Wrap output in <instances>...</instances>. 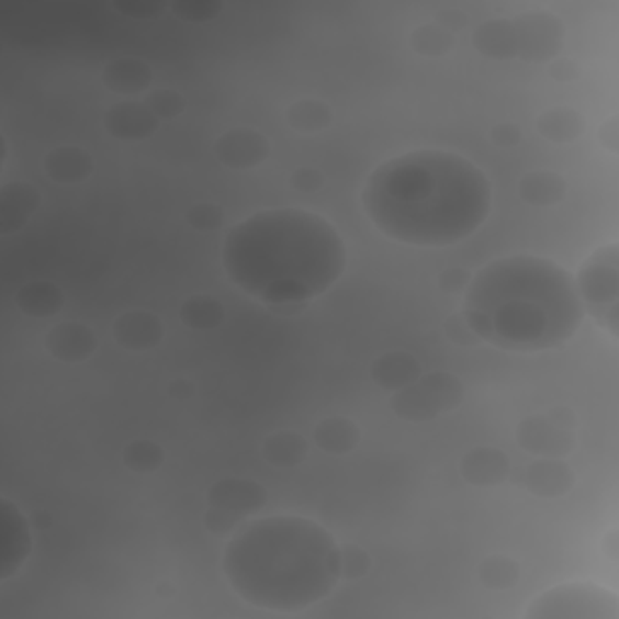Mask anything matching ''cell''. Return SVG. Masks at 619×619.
<instances>
[{
    "mask_svg": "<svg viewBox=\"0 0 619 619\" xmlns=\"http://www.w3.org/2000/svg\"><path fill=\"white\" fill-rule=\"evenodd\" d=\"M480 581L484 588L489 590H508L514 588L520 581V564L516 559L504 556V554H492L486 556L480 564Z\"/></svg>",
    "mask_w": 619,
    "mask_h": 619,
    "instance_id": "f546056e",
    "label": "cell"
},
{
    "mask_svg": "<svg viewBox=\"0 0 619 619\" xmlns=\"http://www.w3.org/2000/svg\"><path fill=\"white\" fill-rule=\"evenodd\" d=\"M194 392H196L194 383H192V380H187V378H175L172 383H170V387H168V395H170L172 399H177V402L192 399Z\"/></svg>",
    "mask_w": 619,
    "mask_h": 619,
    "instance_id": "ee69618b",
    "label": "cell"
},
{
    "mask_svg": "<svg viewBox=\"0 0 619 619\" xmlns=\"http://www.w3.org/2000/svg\"><path fill=\"white\" fill-rule=\"evenodd\" d=\"M534 128L550 143L566 146V143H574L583 136L586 122H583V114L576 112L574 106H552V110H547L538 116Z\"/></svg>",
    "mask_w": 619,
    "mask_h": 619,
    "instance_id": "d4e9b609",
    "label": "cell"
},
{
    "mask_svg": "<svg viewBox=\"0 0 619 619\" xmlns=\"http://www.w3.org/2000/svg\"><path fill=\"white\" fill-rule=\"evenodd\" d=\"M617 530H610L605 534V540H603V552L607 554V559H610V562H617Z\"/></svg>",
    "mask_w": 619,
    "mask_h": 619,
    "instance_id": "bcb514c9",
    "label": "cell"
},
{
    "mask_svg": "<svg viewBox=\"0 0 619 619\" xmlns=\"http://www.w3.org/2000/svg\"><path fill=\"white\" fill-rule=\"evenodd\" d=\"M114 10L128 20H150L168 13L170 5L150 3V0H128V3H114Z\"/></svg>",
    "mask_w": 619,
    "mask_h": 619,
    "instance_id": "8d00e7d4",
    "label": "cell"
},
{
    "mask_svg": "<svg viewBox=\"0 0 619 619\" xmlns=\"http://www.w3.org/2000/svg\"><path fill=\"white\" fill-rule=\"evenodd\" d=\"M160 122L143 102L136 100H119L104 114L106 134L124 143H140L148 140Z\"/></svg>",
    "mask_w": 619,
    "mask_h": 619,
    "instance_id": "2e32d148",
    "label": "cell"
},
{
    "mask_svg": "<svg viewBox=\"0 0 619 619\" xmlns=\"http://www.w3.org/2000/svg\"><path fill=\"white\" fill-rule=\"evenodd\" d=\"M371 380L387 392H397L412 385L421 375V363L409 351H387L380 353L371 363Z\"/></svg>",
    "mask_w": 619,
    "mask_h": 619,
    "instance_id": "44dd1931",
    "label": "cell"
},
{
    "mask_svg": "<svg viewBox=\"0 0 619 619\" xmlns=\"http://www.w3.org/2000/svg\"><path fill=\"white\" fill-rule=\"evenodd\" d=\"M547 414H550L554 421L571 428V431H574V428H576V414L571 412L569 407H552V409H547Z\"/></svg>",
    "mask_w": 619,
    "mask_h": 619,
    "instance_id": "f6af8a7d",
    "label": "cell"
},
{
    "mask_svg": "<svg viewBox=\"0 0 619 619\" xmlns=\"http://www.w3.org/2000/svg\"><path fill=\"white\" fill-rule=\"evenodd\" d=\"M566 192H569V184L564 177L550 172V170L528 172V175H522L518 182L520 199L534 209H550V206L562 204V201L566 199Z\"/></svg>",
    "mask_w": 619,
    "mask_h": 619,
    "instance_id": "cb8c5ba5",
    "label": "cell"
},
{
    "mask_svg": "<svg viewBox=\"0 0 619 619\" xmlns=\"http://www.w3.org/2000/svg\"><path fill=\"white\" fill-rule=\"evenodd\" d=\"M349 249L335 223L305 209L259 211L223 243L228 279L267 305H297L335 289Z\"/></svg>",
    "mask_w": 619,
    "mask_h": 619,
    "instance_id": "7a4b0ae2",
    "label": "cell"
},
{
    "mask_svg": "<svg viewBox=\"0 0 619 619\" xmlns=\"http://www.w3.org/2000/svg\"><path fill=\"white\" fill-rule=\"evenodd\" d=\"M213 155L228 170H255L269 160L271 143L257 128L237 126L216 138Z\"/></svg>",
    "mask_w": 619,
    "mask_h": 619,
    "instance_id": "8fae6325",
    "label": "cell"
},
{
    "mask_svg": "<svg viewBox=\"0 0 619 619\" xmlns=\"http://www.w3.org/2000/svg\"><path fill=\"white\" fill-rule=\"evenodd\" d=\"M434 22L443 30H448L450 34H455L468 27V15H464L460 8H446V10H438Z\"/></svg>",
    "mask_w": 619,
    "mask_h": 619,
    "instance_id": "60d3db41",
    "label": "cell"
},
{
    "mask_svg": "<svg viewBox=\"0 0 619 619\" xmlns=\"http://www.w3.org/2000/svg\"><path fill=\"white\" fill-rule=\"evenodd\" d=\"M526 619H619V595L588 581L562 583L532 598Z\"/></svg>",
    "mask_w": 619,
    "mask_h": 619,
    "instance_id": "52a82bcc",
    "label": "cell"
},
{
    "mask_svg": "<svg viewBox=\"0 0 619 619\" xmlns=\"http://www.w3.org/2000/svg\"><path fill=\"white\" fill-rule=\"evenodd\" d=\"M516 482L538 498H562L574 489L576 474L562 458H538L518 472Z\"/></svg>",
    "mask_w": 619,
    "mask_h": 619,
    "instance_id": "4fadbf2b",
    "label": "cell"
},
{
    "mask_svg": "<svg viewBox=\"0 0 619 619\" xmlns=\"http://www.w3.org/2000/svg\"><path fill=\"white\" fill-rule=\"evenodd\" d=\"M187 223L199 233L221 230L225 223V211L223 206L213 204V201H199V204L187 211Z\"/></svg>",
    "mask_w": 619,
    "mask_h": 619,
    "instance_id": "e575fe53",
    "label": "cell"
},
{
    "mask_svg": "<svg viewBox=\"0 0 619 619\" xmlns=\"http://www.w3.org/2000/svg\"><path fill=\"white\" fill-rule=\"evenodd\" d=\"M313 443L327 455H349L361 443V428L349 416H327L315 426Z\"/></svg>",
    "mask_w": 619,
    "mask_h": 619,
    "instance_id": "7402d4cb",
    "label": "cell"
},
{
    "mask_svg": "<svg viewBox=\"0 0 619 619\" xmlns=\"http://www.w3.org/2000/svg\"><path fill=\"white\" fill-rule=\"evenodd\" d=\"M44 172L52 182L80 184L94 172V160L80 146H58L44 155Z\"/></svg>",
    "mask_w": 619,
    "mask_h": 619,
    "instance_id": "ffe728a7",
    "label": "cell"
},
{
    "mask_svg": "<svg viewBox=\"0 0 619 619\" xmlns=\"http://www.w3.org/2000/svg\"><path fill=\"white\" fill-rule=\"evenodd\" d=\"M143 104L155 114L158 122H172V119L182 116L187 110V100L182 92H177L172 88H155L150 90L146 98H143Z\"/></svg>",
    "mask_w": 619,
    "mask_h": 619,
    "instance_id": "1f68e13d",
    "label": "cell"
},
{
    "mask_svg": "<svg viewBox=\"0 0 619 619\" xmlns=\"http://www.w3.org/2000/svg\"><path fill=\"white\" fill-rule=\"evenodd\" d=\"M576 291L583 313L603 327L612 339L619 337V245L595 249L578 269Z\"/></svg>",
    "mask_w": 619,
    "mask_h": 619,
    "instance_id": "8992f818",
    "label": "cell"
},
{
    "mask_svg": "<svg viewBox=\"0 0 619 619\" xmlns=\"http://www.w3.org/2000/svg\"><path fill=\"white\" fill-rule=\"evenodd\" d=\"M462 480L480 486V489H492V486L504 484L514 474V464L504 450L494 446H477L468 450L460 462Z\"/></svg>",
    "mask_w": 619,
    "mask_h": 619,
    "instance_id": "e0dca14e",
    "label": "cell"
},
{
    "mask_svg": "<svg viewBox=\"0 0 619 619\" xmlns=\"http://www.w3.org/2000/svg\"><path fill=\"white\" fill-rule=\"evenodd\" d=\"M363 211L387 240L438 249L477 233L492 213V182L450 150H412L380 162L363 187Z\"/></svg>",
    "mask_w": 619,
    "mask_h": 619,
    "instance_id": "6da1fadb",
    "label": "cell"
},
{
    "mask_svg": "<svg viewBox=\"0 0 619 619\" xmlns=\"http://www.w3.org/2000/svg\"><path fill=\"white\" fill-rule=\"evenodd\" d=\"M339 566L344 581H361L371 571V554L361 544H339Z\"/></svg>",
    "mask_w": 619,
    "mask_h": 619,
    "instance_id": "836d02e7",
    "label": "cell"
},
{
    "mask_svg": "<svg viewBox=\"0 0 619 619\" xmlns=\"http://www.w3.org/2000/svg\"><path fill=\"white\" fill-rule=\"evenodd\" d=\"M464 402V385L458 375L448 371L421 373L412 385L392 392L390 409L402 421L426 424L438 416L455 412Z\"/></svg>",
    "mask_w": 619,
    "mask_h": 619,
    "instance_id": "ba28073f",
    "label": "cell"
},
{
    "mask_svg": "<svg viewBox=\"0 0 619 619\" xmlns=\"http://www.w3.org/2000/svg\"><path fill=\"white\" fill-rule=\"evenodd\" d=\"M285 122H289L295 134L315 136L331 126V122H335V112H331V106L325 100L301 98L285 110Z\"/></svg>",
    "mask_w": 619,
    "mask_h": 619,
    "instance_id": "4316f807",
    "label": "cell"
},
{
    "mask_svg": "<svg viewBox=\"0 0 619 619\" xmlns=\"http://www.w3.org/2000/svg\"><path fill=\"white\" fill-rule=\"evenodd\" d=\"M3 544H0V581H8L25 566L32 554V522L13 502H0Z\"/></svg>",
    "mask_w": 619,
    "mask_h": 619,
    "instance_id": "7c38bea8",
    "label": "cell"
},
{
    "mask_svg": "<svg viewBox=\"0 0 619 619\" xmlns=\"http://www.w3.org/2000/svg\"><path fill=\"white\" fill-rule=\"evenodd\" d=\"M267 489L255 480L245 477H223L206 492V514L204 528L213 538H230V534L245 526L247 518L257 516L267 506Z\"/></svg>",
    "mask_w": 619,
    "mask_h": 619,
    "instance_id": "9c48e42d",
    "label": "cell"
},
{
    "mask_svg": "<svg viewBox=\"0 0 619 619\" xmlns=\"http://www.w3.org/2000/svg\"><path fill=\"white\" fill-rule=\"evenodd\" d=\"M223 574L243 603L295 615L323 603L339 586V542L305 516L257 518L230 534Z\"/></svg>",
    "mask_w": 619,
    "mask_h": 619,
    "instance_id": "277c9868",
    "label": "cell"
},
{
    "mask_svg": "<svg viewBox=\"0 0 619 619\" xmlns=\"http://www.w3.org/2000/svg\"><path fill=\"white\" fill-rule=\"evenodd\" d=\"M66 295L54 281H30L15 293V305L22 315L46 319L61 313Z\"/></svg>",
    "mask_w": 619,
    "mask_h": 619,
    "instance_id": "603a6c76",
    "label": "cell"
},
{
    "mask_svg": "<svg viewBox=\"0 0 619 619\" xmlns=\"http://www.w3.org/2000/svg\"><path fill=\"white\" fill-rule=\"evenodd\" d=\"M550 76L556 82H574L576 78H581V66L576 61H571V58L559 56L550 64Z\"/></svg>",
    "mask_w": 619,
    "mask_h": 619,
    "instance_id": "b9f144b4",
    "label": "cell"
},
{
    "mask_svg": "<svg viewBox=\"0 0 619 619\" xmlns=\"http://www.w3.org/2000/svg\"><path fill=\"white\" fill-rule=\"evenodd\" d=\"M289 184H291V189H295V192L315 194L325 187V175L319 172L317 168H307V165H303V168H295L291 172Z\"/></svg>",
    "mask_w": 619,
    "mask_h": 619,
    "instance_id": "74e56055",
    "label": "cell"
},
{
    "mask_svg": "<svg viewBox=\"0 0 619 619\" xmlns=\"http://www.w3.org/2000/svg\"><path fill=\"white\" fill-rule=\"evenodd\" d=\"M122 462L131 472L148 474V472L162 468L165 450L160 443H155V440L138 438V440H131V443L122 450Z\"/></svg>",
    "mask_w": 619,
    "mask_h": 619,
    "instance_id": "4dcf8cb0",
    "label": "cell"
},
{
    "mask_svg": "<svg viewBox=\"0 0 619 619\" xmlns=\"http://www.w3.org/2000/svg\"><path fill=\"white\" fill-rule=\"evenodd\" d=\"M516 443L534 458H566L576 448V434L550 414H530L516 428Z\"/></svg>",
    "mask_w": 619,
    "mask_h": 619,
    "instance_id": "30bf717a",
    "label": "cell"
},
{
    "mask_svg": "<svg viewBox=\"0 0 619 619\" xmlns=\"http://www.w3.org/2000/svg\"><path fill=\"white\" fill-rule=\"evenodd\" d=\"M409 46L414 54L424 58H443L455 46V34H450L436 22H424V25L414 27L409 34Z\"/></svg>",
    "mask_w": 619,
    "mask_h": 619,
    "instance_id": "f1b7e54d",
    "label": "cell"
},
{
    "mask_svg": "<svg viewBox=\"0 0 619 619\" xmlns=\"http://www.w3.org/2000/svg\"><path fill=\"white\" fill-rule=\"evenodd\" d=\"M489 140L494 143L496 148H516L518 143L522 140V131H520V126L514 124V122H502V124L492 126Z\"/></svg>",
    "mask_w": 619,
    "mask_h": 619,
    "instance_id": "f35d334b",
    "label": "cell"
},
{
    "mask_svg": "<svg viewBox=\"0 0 619 619\" xmlns=\"http://www.w3.org/2000/svg\"><path fill=\"white\" fill-rule=\"evenodd\" d=\"M470 281H472V277L464 269H446L438 277L440 291H446V293H464V289H468Z\"/></svg>",
    "mask_w": 619,
    "mask_h": 619,
    "instance_id": "ab89813d",
    "label": "cell"
},
{
    "mask_svg": "<svg viewBox=\"0 0 619 619\" xmlns=\"http://www.w3.org/2000/svg\"><path fill=\"white\" fill-rule=\"evenodd\" d=\"M443 331H446V337L455 344V347L460 349H474V347H480L482 339L474 335L472 327L468 325V319L462 317V313L458 315H450L446 319V325H443Z\"/></svg>",
    "mask_w": 619,
    "mask_h": 619,
    "instance_id": "d590c367",
    "label": "cell"
},
{
    "mask_svg": "<svg viewBox=\"0 0 619 619\" xmlns=\"http://www.w3.org/2000/svg\"><path fill=\"white\" fill-rule=\"evenodd\" d=\"M44 349L61 363H86L98 351V337L82 323H58L46 331Z\"/></svg>",
    "mask_w": 619,
    "mask_h": 619,
    "instance_id": "ac0fdd59",
    "label": "cell"
},
{
    "mask_svg": "<svg viewBox=\"0 0 619 619\" xmlns=\"http://www.w3.org/2000/svg\"><path fill=\"white\" fill-rule=\"evenodd\" d=\"M462 317L482 344L538 353L574 339L586 313L574 273L554 259L510 255L474 273L464 289Z\"/></svg>",
    "mask_w": 619,
    "mask_h": 619,
    "instance_id": "3957f363",
    "label": "cell"
},
{
    "mask_svg": "<svg viewBox=\"0 0 619 619\" xmlns=\"http://www.w3.org/2000/svg\"><path fill=\"white\" fill-rule=\"evenodd\" d=\"M34 526H40V528H52V516L49 514H37L34 516Z\"/></svg>",
    "mask_w": 619,
    "mask_h": 619,
    "instance_id": "7dc6e473",
    "label": "cell"
},
{
    "mask_svg": "<svg viewBox=\"0 0 619 619\" xmlns=\"http://www.w3.org/2000/svg\"><path fill=\"white\" fill-rule=\"evenodd\" d=\"M598 140H600V146H603L607 153H612V155L619 153V119H617V116H610V119H607V122L600 126Z\"/></svg>",
    "mask_w": 619,
    "mask_h": 619,
    "instance_id": "7bdbcfd3",
    "label": "cell"
},
{
    "mask_svg": "<svg viewBox=\"0 0 619 619\" xmlns=\"http://www.w3.org/2000/svg\"><path fill=\"white\" fill-rule=\"evenodd\" d=\"M223 8V0H177V3H170V13L192 22V25H204V22L216 20Z\"/></svg>",
    "mask_w": 619,
    "mask_h": 619,
    "instance_id": "d6a6232c",
    "label": "cell"
},
{
    "mask_svg": "<svg viewBox=\"0 0 619 619\" xmlns=\"http://www.w3.org/2000/svg\"><path fill=\"white\" fill-rule=\"evenodd\" d=\"M180 319L189 329H218L225 323V307L218 297L213 295H189L180 305Z\"/></svg>",
    "mask_w": 619,
    "mask_h": 619,
    "instance_id": "83f0119b",
    "label": "cell"
},
{
    "mask_svg": "<svg viewBox=\"0 0 619 619\" xmlns=\"http://www.w3.org/2000/svg\"><path fill=\"white\" fill-rule=\"evenodd\" d=\"M564 25L550 10H526L514 18L484 20L472 32V44L494 61L520 58L526 64H547L562 56Z\"/></svg>",
    "mask_w": 619,
    "mask_h": 619,
    "instance_id": "5b68a950",
    "label": "cell"
},
{
    "mask_svg": "<svg viewBox=\"0 0 619 619\" xmlns=\"http://www.w3.org/2000/svg\"><path fill=\"white\" fill-rule=\"evenodd\" d=\"M155 593L160 595V598H172L175 595V588L168 586V583H160V586H155Z\"/></svg>",
    "mask_w": 619,
    "mask_h": 619,
    "instance_id": "c3c4849f",
    "label": "cell"
},
{
    "mask_svg": "<svg viewBox=\"0 0 619 619\" xmlns=\"http://www.w3.org/2000/svg\"><path fill=\"white\" fill-rule=\"evenodd\" d=\"M42 196L30 182H10L0 189V235H13L27 225Z\"/></svg>",
    "mask_w": 619,
    "mask_h": 619,
    "instance_id": "d6986e66",
    "label": "cell"
},
{
    "mask_svg": "<svg viewBox=\"0 0 619 619\" xmlns=\"http://www.w3.org/2000/svg\"><path fill=\"white\" fill-rule=\"evenodd\" d=\"M261 455L279 470L301 468L310 455V440L297 431H277L267 436L265 446H261Z\"/></svg>",
    "mask_w": 619,
    "mask_h": 619,
    "instance_id": "484cf974",
    "label": "cell"
},
{
    "mask_svg": "<svg viewBox=\"0 0 619 619\" xmlns=\"http://www.w3.org/2000/svg\"><path fill=\"white\" fill-rule=\"evenodd\" d=\"M155 70L148 61L134 56L112 58L110 64L102 68V82L104 88L122 100H136L146 98L153 90Z\"/></svg>",
    "mask_w": 619,
    "mask_h": 619,
    "instance_id": "9a60e30c",
    "label": "cell"
},
{
    "mask_svg": "<svg viewBox=\"0 0 619 619\" xmlns=\"http://www.w3.org/2000/svg\"><path fill=\"white\" fill-rule=\"evenodd\" d=\"M112 335L116 344L126 351H150L158 349L165 339V325L162 319L150 313V310H126V313L114 319Z\"/></svg>",
    "mask_w": 619,
    "mask_h": 619,
    "instance_id": "5bb4252c",
    "label": "cell"
}]
</instances>
